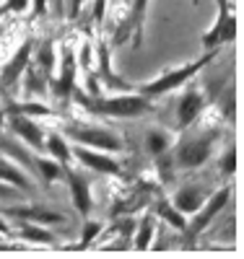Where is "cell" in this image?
Segmentation results:
<instances>
[{
  "instance_id": "5bb4252c",
  "label": "cell",
  "mask_w": 244,
  "mask_h": 259,
  "mask_svg": "<svg viewBox=\"0 0 244 259\" xmlns=\"http://www.w3.org/2000/svg\"><path fill=\"white\" fill-rule=\"evenodd\" d=\"M0 212L13 215L18 221H31V223H65L62 212H50V210H42V207H6Z\"/></svg>"
},
{
  "instance_id": "4fadbf2b",
  "label": "cell",
  "mask_w": 244,
  "mask_h": 259,
  "mask_svg": "<svg viewBox=\"0 0 244 259\" xmlns=\"http://www.w3.org/2000/svg\"><path fill=\"white\" fill-rule=\"evenodd\" d=\"M31 50H34V41L31 39H26L24 45L18 47V52L8 60V65H6V70H3V75H0V83L6 85H13L18 78H21V73L26 70V65H29V57H31Z\"/></svg>"
},
{
  "instance_id": "7c38bea8",
  "label": "cell",
  "mask_w": 244,
  "mask_h": 259,
  "mask_svg": "<svg viewBox=\"0 0 244 259\" xmlns=\"http://www.w3.org/2000/svg\"><path fill=\"white\" fill-rule=\"evenodd\" d=\"M205 197L208 194H205V189L200 184H185V187L177 189V194L171 197V205L180 212H185V215H192L197 207L205 202Z\"/></svg>"
},
{
  "instance_id": "277c9868",
  "label": "cell",
  "mask_w": 244,
  "mask_h": 259,
  "mask_svg": "<svg viewBox=\"0 0 244 259\" xmlns=\"http://www.w3.org/2000/svg\"><path fill=\"white\" fill-rule=\"evenodd\" d=\"M229 200H231V184H226V187H221L218 192H213L211 197H205V202L197 207L195 212V221L192 223H187L185 226V236H187V246H192V241L200 236L213 221H216V215L224 210V205H229Z\"/></svg>"
},
{
  "instance_id": "f546056e",
  "label": "cell",
  "mask_w": 244,
  "mask_h": 259,
  "mask_svg": "<svg viewBox=\"0 0 244 259\" xmlns=\"http://www.w3.org/2000/svg\"><path fill=\"white\" fill-rule=\"evenodd\" d=\"M104 6H107V0H96V8H94V18H96V24L101 26V21H104Z\"/></svg>"
},
{
  "instance_id": "3957f363",
  "label": "cell",
  "mask_w": 244,
  "mask_h": 259,
  "mask_svg": "<svg viewBox=\"0 0 244 259\" xmlns=\"http://www.w3.org/2000/svg\"><path fill=\"white\" fill-rule=\"evenodd\" d=\"M221 138L218 130H211L208 135H200V138H187L180 143V148L174 150V166H180V168H197V166H203L211 153H213V143Z\"/></svg>"
},
{
  "instance_id": "52a82bcc",
  "label": "cell",
  "mask_w": 244,
  "mask_h": 259,
  "mask_svg": "<svg viewBox=\"0 0 244 259\" xmlns=\"http://www.w3.org/2000/svg\"><path fill=\"white\" fill-rule=\"evenodd\" d=\"M234 36H236V18L229 11V6H221L216 26L203 36V47L205 50H218L224 41H234Z\"/></svg>"
},
{
  "instance_id": "836d02e7",
  "label": "cell",
  "mask_w": 244,
  "mask_h": 259,
  "mask_svg": "<svg viewBox=\"0 0 244 259\" xmlns=\"http://www.w3.org/2000/svg\"><path fill=\"white\" fill-rule=\"evenodd\" d=\"M0 96H3V91H0Z\"/></svg>"
},
{
  "instance_id": "30bf717a",
  "label": "cell",
  "mask_w": 244,
  "mask_h": 259,
  "mask_svg": "<svg viewBox=\"0 0 244 259\" xmlns=\"http://www.w3.org/2000/svg\"><path fill=\"white\" fill-rule=\"evenodd\" d=\"M71 156H76L83 166L91 168L94 174H112V177L122 174V166H120L115 158H109V156H104V153H94L88 145H76V148L71 150Z\"/></svg>"
},
{
  "instance_id": "d4e9b609",
  "label": "cell",
  "mask_w": 244,
  "mask_h": 259,
  "mask_svg": "<svg viewBox=\"0 0 244 259\" xmlns=\"http://www.w3.org/2000/svg\"><path fill=\"white\" fill-rule=\"evenodd\" d=\"M148 0H135L132 3V21H130V29L135 34V45H141V26H143V13H146Z\"/></svg>"
},
{
  "instance_id": "8992f818",
  "label": "cell",
  "mask_w": 244,
  "mask_h": 259,
  "mask_svg": "<svg viewBox=\"0 0 244 259\" xmlns=\"http://www.w3.org/2000/svg\"><path fill=\"white\" fill-rule=\"evenodd\" d=\"M62 179L71 187V194H73V202H76L78 212L88 215L91 212V184H88V177L76 171L68 161V163H62Z\"/></svg>"
},
{
  "instance_id": "5b68a950",
  "label": "cell",
  "mask_w": 244,
  "mask_h": 259,
  "mask_svg": "<svg viewBox=\"0 0 244 259\" xmlns=\"http://www.w3.org/2000/svg\"><path fill=\"white\" fill-rule=\"evenodd\" d=\"M65 133H68L71 140L81 143V145H88V148H101V150H109V153H115V150H122V138L117 133L107 127H88V124H68L65 127Z\"/></svg>"
},
{
  "instance_id": "f1b7e54d",
  "label": "cell",
  "mask_w": 244,
  "mask_h": 259,
  "mask_svg": "<svg viewBox=\"0 0 244 259\" xmlns=\"http://www.w3.org/2000/svg\"><path fill=\"white\" fill-rule=\"evenodd\" d=\"M29 6V0H6V11H16V13H21Z\"/></svg>"
},
{
  "instance_id": "d6986e66",
  "label": "cell",
  "mask_w": 244,
  "mask_h": 259,
  "mask_svg": "<svg viewBox=\"0 0 244 259\" xmlns=\"http://www.w3.org/2000/svg\"><path fill=\"white\" fill-rule=\"evenodd\" d=\"M156 215H161V218H164L169 226H174L177 231H185V226H187L185 215L177 210L169 200H159V205H156Z\"/></svg>"
},
{
  "instance_id": "4316f807",
  "label": "cell",
  "mask_w": 244,
  "mask_h": 259,
  "mask_svg": "<svg viewBox=\"0 0 244 259\" xmlns=\"http://www.w3.org/2000/svg\"><path fill=\"white\" fill-rule=\"evenodd\" d=\"M218 171L224 177H234L236 174V153H234V148H229L224 153V158L218 161Z\"/></svg>"
},
{
  "instance_id": "9a60e30c",
  "label": "cell",
  "mask_w": 244,
  "mask_h": 259,
  "mask_svg": "<svg viewBox=\"0 0 244 259\" xmlns=\"http://www.w3.org/2000/svg\"><path fill=\"white\" fill-rule=\"evenodd\" d=\"M0 182H8V184L18 187L21 192H34V184L24 174V168L16 166L13 161H6V158H0Z\"/></svg>"
},
{
  "instance_id": "7402d4cb",
  "label": "cell",
  "mask_w": 244,
  "mask_h": 259,
  "mask_svg": "<svg viewBox=\"0 0 244 259\" xmlns=\"http://www.w3.org/2000/svg\"><path fill=\"white\" fill-rule=\"evenodd\" d=\"M37 65L47 75L55 70V41L52 39H44L42 45H39V50H37Z\"/></svg>"
},
{
  "instance_id": "e0dca14e",
  "label": "cell",
  "mask_w": 244,
  "mask_h": 259,
  "mask_svg": "<svg viewBox=\"0 0 244 259\" xmlns=\"http://www.w3.org/2000/svg\"><path fill=\"white\" fill-rule=\"evenodd\" d=\"M21 75H26V78H24V89H26V91H31V94H44V91H47L50 75L44 73L37 62H34V65H26V70L21 73Z\"/></svg>"
},
{
  "instance_id": "ffe728a7",
  "label": "cell",
  "mask_w": 244,
  "mask_h": 259,
  "mask_svg": "<svg viewBox=\"0 0 244 259\" xmlns=\"http://www.w3.org/2000/svg\"><path fill=\"white\" fill-rule=\"evenodd\" d=\"M44 145H47V150L52 153L55 161H60V163H68V161H71V148H68V143H65L62 135L52 133L47 140H44Z\"/></svg>"
},
{
  "instance_id": "ba28073f",
  "label": "cell",
  "mask_w": 244,
  "mask_h": 259,
  "mask_svg": "<svg viewBox=\"0 0 244 259\" xmlns=\"http://www.w3.org/2000/svg\"><path fill=\"white\" fill-rule=\"evenodd\" d=\"M76 68H78V62L73 57V50L65 47L62 50V70H60V78L57 80H50L52 94L57 99H62V101L73 99V94H76Z\"/></svg>"
},
{
  "instance_id": "6da1fadb",
  "label": "cell",
  "mask_w": 244,
  "mask_h": 259,
  "mask_svg": "<svg viewBox=\"0 0 244 259\" xmlns=\"http://www.w3.org/2000/svg\"><path fill=\"white\" fill-rule=\"evenodd\" d=\"M86 112L101 114V117H115V119H127V117H143L153 109V101L143 94H127V96H112V99H99V96H86L81 91L73 94Z\"/></svg>"
},
{
  "instance_id": "83f0119b",
  "label": "cell",
  "mask_w": 244,
  "mask_h": 259,
  "mask_svg": "<svg viewBox=\"0 0 244 259\" xmlns=\"http://www.w3.org/2000/svg\"><path fill=\"white\" fill-rule=\"evenodd\" d=\"M18 194H21L18 187H13V184H8V182H0V200H6V197H18Z\"/></svg>"
},
{
  "instance_id": "4dcf8cb0",
  "label": "cell",
  "mask_w": 244,
  "mask_h": 259,
  "mask_svg": "<svg viewBox=\"0 0 244 259\" xmlns=\"http://www.w3.org/2000/svg\"><path fill=\"white\" fill-rule=\"evenodd\" d=\"M34 6H37L34 11H37V13L42 16V13H44V0H34Z\"/></svg>"
},
{
  "instance_id": "9c48e42d",
  "label": "cell",
  "mask_w": 244,
  "mask_h": 259,
  "mask_svg": "<svg viewBox=\"0 0 244 259\" xmlns=\"http://www.w3.org/2000/svg\"><path fill=\"white\" fill-rule=\"evenodd\" d=\"M205 104H208L205 91H200V89L185 91V96L180 99V104H177V124H180L182 130L190 127L197 117H200V112L205 109Z\"/></svg>"
},
{
  "instance_id": "603a6c76",
  "label": "cell",
  "mask_w": 244,
  "mask_h": 259,
  "mask_svg": "<svg viewBox=\"0 0 244 259\" xmlns=\"http://www.w3.org/2000/svg\"><path fill=\"white\" fill-rule=\"evenodd\" d=\"M21 236H24L26 241H31V244H44V246H50V244H55V236L50 233V231H44V228H39L37 223H24L21 226Z\"/></svg>"
},
{
  "instance_id": "44dd1931",
  "label": "cell",
  "mask_w": 244,
  "mask_h": 259,
  "mask_svg": "<svg viewBox=\"0 0 244 259\" xmlns=\"http://www.w3.org/2000/svg\"><path fill=\"white\" fill-rule=\"evenodd\" d=\"M34 166H37V171L44 177V182H47V184L62 179V163L55 161V158H37Z\"/></svg>"
},
{
  "instance_id": "2e32d148",
  "label": "cell",
  "mask_w": 244,
  "mask_h": 259,
  "mask_svg": "<svg viewBox=\"0 0 244 259\" xmlns=\"http://www.w3.org/2000/svg\"><path fill=\"white\" fill-rule=\"evenodd\" d=\"M99 75L104 78V83L109 85V89H120V91H127L130 89V85L120 75H115L112 68H109V47L104 45V41L99 45Z\"/></svg>"
},
{
  "instance_id": "484cf974",
  "label": "cell",
  "mask_w": 244,
  "mask_h": 259,
  "mask_svg": "<svg viewBox=\"0 0 244 259\" xmlns=\"http://www.w3.org/2000/svg\"><path fill=\"white\" fill-rule=\"evenodd\" d=\"M101 233V223H96V221H86V226H83V239H81V244L76 246V249H88L91 246V241L96 239V236Z\"/></svg>"
},
{
  "instance_id": "1f68e13d",
  "label": "cell",
  "mask_w": 244,
  "mask_h": 259,
  "mask_svg": "<svg viewBox=\"0 0 244 259\" xmlns=\"http://www.w3.org/2000/svg\"><path fill=\"white\" fill-rule=\"evenodd\" d=\"M83 0H73V8H71V16H78V8H81Z\"/></svg>"
},
{
  "instance_id": "ac0fdd59",
  "label": "cell",
  "mask_w": 244,
  "mask_h": 259,
  "mask_svg": "<svg viewBox=\"0 0 244 259\" xmlns=\"http://www.w3.org/2000/svg\"><path fill=\"white\" fill-rule=\"evenodd\" d=\"M169 148H171L169 133H164V130H148V133H146V150H148L153 158L166 153Z\"/></svg>"
},
{
  "instance_id": "d6a6232c",
  "label": "cell",
  "mask_w": 244,
  "mask_h": 259,
  "mask_svg": "<svg viewBox=\"0 0 244 259\" xmlns=\"http://www.w3.org/2000/svg\"><path fill=\"white\" fill-rule=\"evenodd\" d=\"M3 122H6V112L0 109V127H3Z\"/></svg>"
},
{
  "instance_id": "cb8c5ba5",
  "label": "cell",
  "mask_w": 244,
  "mask_h": 259,
  "mask_svg": "<svg viewBox=\"0 0 244 259\" xmlns=\"http://www.w3.org/2000/svg\"><path fill=\"white\" fill-rule=\"evenodd\" d=\"M151 239H153V215H146L141 221V228H138V236H135V246L138 251H146L151 246Z\"/></svg>"
},
{
  "instance_id": "8fae6325",
  "label": "cell",
  "mask_w": 244,
  "mask_h": 259,
  "mask_svg": "<svg viewBox=\"0 0 244 259\" xmlns=\"http://www.w3.org/2000/svg\"><path fill=\"white\" fill-rule=\"evenodd\" d=\"M8 127H11V133H16L24 143H29L31 148L42 150L44 148V135H42V130L39 124H34L26 114H8Z\"/></svg>"
},
{
  "instance_id": "7a4b0ae2",
  "label": "cell",
  "mask_w": 244,
  "mask_h": 259,
  "mask_svg": "<svg viewBox=\"0 0 244 259\" xmlns=\"http://www.w3.org/2000/svg\"><path fill=\"white\" fill-rule=\"evenodd\" d=\"M216 52H218V50H208V55H203L200 60L187 62V65H182V68H177V70H166L161 78H153V80L143 83V85H141V94L148 96V99H156V96H164V94H169V91H174V89H180V85L187 83L197 70L205 68V65L216 57Z\"/></svg>"
}]
</instances>
